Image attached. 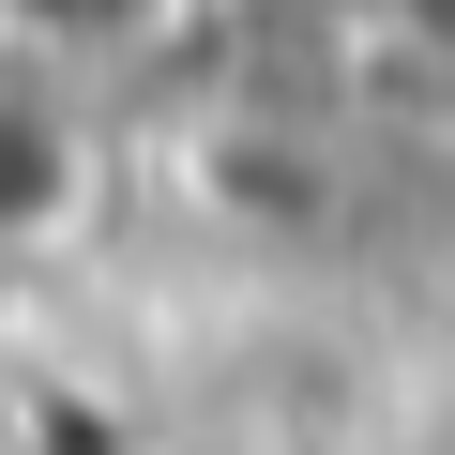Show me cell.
Listing matches in <instances>:
<instances>
[{
    "label": "cell",
    "mask_w": 455,
    "mask_h": 455,
    "mask_svg": "<svg viewBox=\"0 0 455 455\" xmlns=\"http://www.w3.org/2000/svg\"><path fill=\"white\" fill-rule=\"evenodd\" d=\"M61 182H76V152H61L46 92L0 76V228H46V212H61Z\"/></svg>",
    "instance_id": "1"
}]
</instances>
